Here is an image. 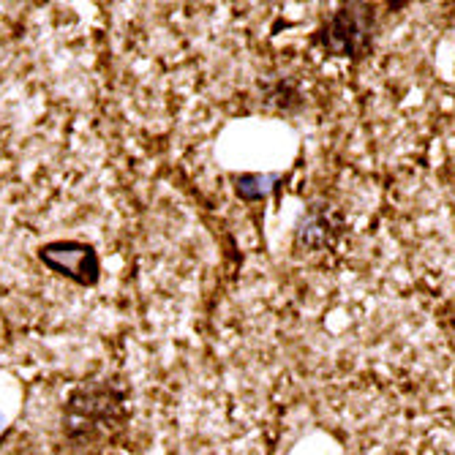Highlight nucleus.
Returning <instances> with one entry per match:
<instances>
[{"label":"nucleus","mask_w":455,"mask_h":455,"mask_svg":"<svg viewBox=\"0 0 455 455\" xmlns=\"http://www.w3.org/2000/svg\"><path fill=\"white\" fill-rule=\"evenodd\" d=\"M36 259L82 289H93L101 281V257L96 245L85 240H47L36 248Z\"/></svg>","instance_id":"2"},{"label":"nucleus","mask_w":455,"mask_h":455,"mask_svg":"<svg viewBox=\"0 0 455 455\" xmlns=\"http://www.w3.org/2000/svg\"><path fill=\"white\" fill-rule=\"evenodd\" d=\"M4 426H6V418H4V411H0V431H4Z\"/></svg>","instance_id":"4"},{"label":"nucleus","mask_w":455,"mask_h":455,"mask_svg":"<svg viewBox=\"0 0 455 455\" xmlns=\"http://www.w3.org/2000/svg\"><path fill=\"white\" fill-rule=\"evenodd\" d=\"M123 401L112 387H79L68 401L66 431L79 444L112 439V428H123Z\"/></svg>","instance_id":"1"},{"label":"nucleus","mask_w":455,"mask_h":455,"mask_svg":"<svg viewBox=\"0 0 455 455\" xmlns=\"http://www.w3.org/2000/svg\"><path fill=\"white\" fill-rule=\"evenodd\" d=\"M281 172H245V175H235V194L243 202H262L267 199L278 183H281Z\"/></svg>","instance_id":"3"}]
</instances>
